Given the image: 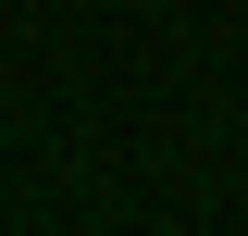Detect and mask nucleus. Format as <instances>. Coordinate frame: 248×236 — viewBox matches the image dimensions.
<instances>
[]
</instances>
